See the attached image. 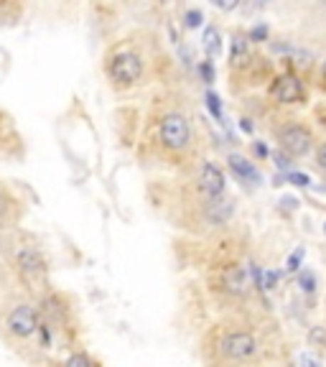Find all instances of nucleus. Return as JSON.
<instances>
[{
    "label": "nucleus",
    "mask_w": 326,
    "mask_h": 367,
    "mask_svg": "<svg viewBox=\"0 0 326 367\" xmlns=\"http://www.w3.org/2000/svg\"><path fill=\"white\" fill-rule=\"evenodd\" d=\"M273 97L278 100V102H283V105L303 102V97H306L303 82L298 80V77H293V74H283V77H278L275 85H273Z\"/></svg>",
    "instance_id": "6e6552de"
},
{
    "label": "nucleus",
    "mask_w": 326,
    "mask_h": 367,
    "mask_svg": "<svg viewBox=\"0 0 326 367\" xmlns=\"http://www.w3.org/2000/svg\"><path fill=\"white\" fill-rule=\"evenodd\" d=\"M105 69L115 87H133L143 80V59L133 49H115L107 56Z\"/></svg>",
    "instance_id": "f257e3e1"
},
{
    "label": "nucleus",
    "mask_w": 326,
    "mask_h": 367,
    "mask_svg": "<svg viewBox=\"0 0 326 367\" xmlns=\"http://www.w3.org/2000/svg\"><path fill=\"white\" fill-rule=\"evenodd\" d=\"M196 184H199V191L206 196V199H214V196H222L224 194V174L217 164H211V161H204L199 166V176H196Z\"/></svg>",
    "instance_id": "0eeeda50"
},
{
    "label": "nucleus",
    "mask_w": 326,
    "mask_h": 367,
    "mask_svg": "<svg viewBox=\"0 0 326 367\" xmlns=\"http://www.w3.org/2000/svg\"><path fill=\"white\" fill-rule=\"evenodd\" d=\"M6 329L8 334H13L16 339H28L33 331L38 329V317L28 304L13 306L11 314L6 317Z\"/></svg>",
    "instance_id": "39448f33"
},
{
    "label": "nucleus",
    "mask_w": 326,
    "mask_h": 367,
    "mask_svg": "<svg viewBox=\"0 0 326 367\" xmlns=\"http://www.w3.org/2000/svg\"><path fill=\"white\" fill-rule=\"evenodd\" d=\"M199 72H201V77H204V82H214V67H211L209 59H206L204 64H201Z\"/></svg>",
    "instance_id": "5701e85b"
},
{
    "label": "nucleus",
    "mask_w": 326,
    "mask_h": 367,
    "mask_svg": "<svg viewBox=\"0 0 326 367\" xmlns=\"http://www.w3.org/2000/svg\"><path fill=\"white\" fill-rule=\"evenodd\" d=\"M288 181L296 184V186H308V176L306 174H298V171H288Z\"/></svg>",
    "instance_id": "4be33fe9"
},
{
    "label": "nucleus",
    "mask_w": 326,
    "mask_h": 367,
    "mask_svg": "<svg viewBox=\"0 0 326 367\" xmlns=\"http://www.w3.org/2000/svg\"><path fill=\"white\" fill-rule=\"evenodd\" d=\"M242 130H245V133H250V130H253V125H250V120H242Z\"/></svg>",
    "instance_id": "c756f323"
},
{
    "label": "nucleus",
    "mask_w": 326,
    "mask_h": 367,
    "mask_svg": "<svg viewBox=\"0 0 326 367\" xmlns=\"http://www.w3.org/2000/svg\"><path fill=\"white\" fill-rule=\"evenodd\" d=\"M158 135H161V143L166 151H184L191 143V122L184 112L171 110L161 117Z\"/></svg>",
    "instance_id": "f03ea898"
},
{
    "label": "nucleus",
    "mask_w": 326,
    "mask_h": 367,
    "mask_svg": "<svg viewBox=\"0 0 326 367\" xmlns=\"http://www.w3.org/2000/svg\"><path fill=\"white\" fill-rule=\"evenodd\" d=\"M201 43H204V51L209 56H217L219 51H222V36H219V31L214 28V26H206V28H204Z\"/></svg>",
    "instance_id": "4468645a"
},
{
    "label": "nucleus",
    "mask_w": 326,
    "mask_h": 367,
    "mask_svg": "<svg viewBox=\"0 0 326 367\" xmlns=\"http://www.w3.org/2000/svg\"><path fill=\"white\" fill-rule=\"evenodd\" d=\"M13 260L19 265V270L28 278H41L46 273V260L33 245H16L13 250Z\"/></svg>",
    "instance_id": "423d86ee"
},
{
    "label": "nucleus",
    "mask_w": 326,
    "mask_h": 367,
    "mask_svg": "<svg viewBox=\"0 0 326 367\" xmlns=\"http://www.w3.org/2000/svg\"><path fill=\"white\" fill-rule=\"evenodd\" d=\"M232 214H235V202L232 199H224L222 196H214V199H209L206 202V209H204V217L209 225H227V222L232 220Z\"/></svg>",
    "instance_id": "1a4fd4ad"
},
{
    "label": "nucleus",
    "mask_w": 326,
    "mask_h": 367,
    "mask_svg": "<svg viewBox=\"0 0 326 367\" xmlns=\"http://www.w3.org/2000/svg\"><path fill=\"white\" fill-rule=\"evenodd\" d=\"M211 6L217 8V11H224V13H232L235 8H240L242 0H209Z\"/></svg>",
    "instance_id": "a211bd4d"
},
{
    "label": "nucleus",
    "mask_w": 326,
    "mask_h": 367,
    "mask_svg": "<svg viewBox=\"0 0 326 367\" xmlns=\"http://www.w3.org/2000/svg\"><path fill=\"white\" fill-rule=\"evenodd\" d=\"M319 120L324 122V128H326V110H321V112H319Z\"/></svg>",
    "instance_id": "7c9ffc66"
},
{
    "label": "nucleus",
    "mask_w": 326,
    "mask_h": 367,
    "mask_svg": "<svg viewBox=\"0 0 326 367\" xmlns=\"http://www.w3.org/2000/svg\"><path fill=\"white\" fill-rule=\"evenodd\" d=\"M219 352H222L224 360H232V362L253 360V357L258 355V339H255L250 331H230V334L222 336Z\"/></svg>",
    "instance_id": "7ed1b4c3"
},
{
    "label": "nucleus",
    "mask_w": 326,
    "mask_h": 367,
    "mask_svg": "<svg viewBox=\"0 0 326 367\" xmlns=\"http://www.w3.org/2000/svg\"><path fill=\"white\" fill-rule=\"evenodd\" d=\"M296 362H301V365H321L319 357H311V355H301V357H296Z\"/></svg>",
    "instance_id": "bb28decb"
},
{
    "label": "nucleus",
    "mask_w": 326,
    "mask_h": 367,
    "mask_svg": "<svg viewBox=\"0 0 326 367\" xmlns=\"http://www.w3.org/2000/svg\"><path fill=\"white\" fill-rule=\"evenodd\" d=\"M69 365H74V367H77V365H85V367H90V365H95V362H92L90 360V357H87V355H72V357H69Z\"/></svg>",
    "instance_id": "393cba45"
},
{
    "label": "nucleus",
    "mask_w": 326,
    "mask_h": 367,
    "mask_svg": "<svg viewBox=\"0 0 326 367\" xmlns=\"http://www.w3.org/2000/svg\"><path fill=\"white\" fill-rule=\"evenodd\" d=\"M268 38V26H255L250 31V41H265Z\"/></svg>",
    "instance_id": "aec40b11"
},
{
    "label": "nucleus",
    "mask_w": 326,
    "mask_h": 367,
    "mask_svg": "<svg viewBox=\"0 0 326 367\" xmlns=\"http://www.w3.org/2000/svg\"><path fill=\"white\" fill-rule=\"evenodd\" d=\"M245 59H248V41L242 36H235L232 38V67L245 64Z\"/></svg>",
    "instance_id": "2eb2a0df"
},
{
    "label": "nucleus",
    "mask_w": 326,
    "mask_h": 367,
    "mask_svg": "<svg viewBox=\"0 0 326 367\" xmlns=\"http://www.w3.org/2000/svg\"><path fill=\"white\" fill-rule=\"evenodd\" d=\"M222 286L224 291L230 296H245L250 291V275L245 268H240V265H232L227 273H224L222 278Z\"/></svg>",
    "instance_id": "9d476101"
},
{
    "label": "nucleus",
    "mask_w": 326,
    "mask_h": 367,
    "mask_svg": "<svg viewBox=\"0 0 326 367\" xmlns=\"http://www.w3.org/2000/svg\"><path fill=\"white\" fill-rule=\"evenodd\" d=\"M26 0H0V23H13L23 13Z\"/></svg>",
    "instance_id": "ddd939ff"
},
{
    "label": "nucleus",
    "mask_w": 326,
    "mask_h": 367,
    "mask_svg": "<svg viewBox=\"0 0 326 367\" xmlns=\"http://www.w3.org/2000/svg\"><path fill=\"white\" fill-rule=\"evenodd\" d=\"M301 257H303V250L293 252V255L288 257V270H298V268H301Z\"/></svg>",
    "instance_id": "a878e982"
},
{
    "label": "nucleus",
    "mask_w": 326,
    "mask_h": 367,
    "mask_svg": "<svg viewBox=\"0 0 326 367\" xmlns=\"http://www.w3.org/2000/svg\"><path fill=\"white\" fill-rule=\"evenodd\" d=\"M308 342H311V344H326V331L324 329H311Z\"/></svg>",
    "instance_id": "b1692460"
},
{
    "label": "nucleus",
    "mask_w": 326,
    "mask_h": 367,
    "mask_svg": "<svg viewBox=\"0 0 326 367\" xmlns=\"http://www.w3.org/2000/svg\"><path fill=\"white\" fill-rule=\"evenodd\" d=\"M19 217V202L13 199L11 191L0 184V227H11Z\"/></svg>",
    "instance_id": "f8f14e48"
},
{
    "label": "nucleus",
    "mask_w": 326,
    "mask_h": 367,
    "mask_svg": "<svg viewBox=\"0 0 326 367\" xmlns=\"http://www.w3.org/2000/svg\"><path fill=\"white\" fill-rule=\"evenodd\" d=\"M255 151H258V156H268V148L263 143H255Z\"/></svg>",
    "instance_id": "c85d7f7f"
},
{
    "label": "nucleus",
    "mask_w": 326,
    "mask_h": 367,
    "mask_svg": "<svg viewBox=\"0 0 326 367\" xmlns=\"http://www.w3.org/2000/svg\"><path fill=\"white\" fill-rule=\"evenodd\" d=\"M258 3H260V6H265V3H268V0H258Z\"/></svg>",
    "instance_id": "473e14b6"
},
{
    "label": "nucleus",
    "mask_w": 326,
    "mask_h": 367,
    "mask_svg": "<svg viewBox=\"0 0 326 367\" xmlns=\"http://www.w3.org/2000/svg\"><path fill=\"white\" fill-rule=\"evenodd\" d=\"M324 233H326V225H324Z\"/></svg>",
    "instance_id": "72a5a7b5"
},
{
    "label": "nucleus",
    "mask_w": 326,
    "mask_h": 367,
    "mask_svg": "<svg viewBox=\"0 0 326 367\" xmlns=\"http://www.w3.org/2000/svg\"><path fill=\"white\" fill-rule=\"evenodd\" d=\"M275 161H278V169H283V171H285V169H288V166H290V161H288V159H283V156H280V153H278V156H275Z\"/></svg>",
    "instance_id": "cd10ccee"
},
{
    "label": "nucleus",
    "mask_w": 326,
    "mask_h": 367,
    "mask_svg": "<svg viewBox=\"0 0 326 367\" xmlns=\"http://www.w3.org/2000/svg\"><path fill=\"white\" fill-rule=\"evenodd\" d=\"M227 164H230V171L235 174L240 181H245V184H258L260 181L258 166H255L253 161L245 159V156H240V153H232L230 159H227Z\"/></svg>",
    "instance_id": "9b49d317"
},
{
    "label": "nucleus",
    "mask_w": 326,
    "mask_h": 367,
    "mask_svg": "<svg viewBox=\"0 0 326 367\" xmlns=\"http://www.w3.org/2000/svg\"><path fill=\"white\" fill-rule=\"evenodd\" d=\"M316 166L326 174V143H321V146L316 148Z\"/></svg>",
    "instance_id": "412c9836"
},
{
    "label": "nucleus",
    "mask_w": 326,
    "mask_h": 367,
    "mask_svg": "<svg viewBox=\"0 0 326 367\" xmlns=\"http://www.w3.org/2000/svg\"><path fill=\"white\" fill-rule=\"evenodd\" d=\"M184 21H186L189 28H199L201 21H204V16H201L199 11H186V13H184Z\"/></svg>",
    "instance_id": "6ab92c4d"
},
{
    "label": "nucleus",
    "mask_w": 326,
    "mask_h": 367,
    "mask_svg": "<svg viewBox=\"0 0 326 367\" xmlns=\"http://www.w3.org/2000/svg\"><path fill=\"white\" fill-rule=\"evenodd\" d=\"M278 143L290 159H301L306 153H311L314 148V135L311 130L298 125V122H288L278 130Z\"/></svg>",
    "instance_id": "20e7f679"
},
{
    "label": "nucleus",
    "mask_w": 326,
    "mask_h": 367,
    "mask_svg": "<svg viewBox=\"0 0 326 367\" xmlns=\"http://www.w3.org/2000/svg\"><path fill=\"white\" fill-rule=\"evenodd\" d=\"M321 74H324V82H326V61H324V72H321Z\"/></svg>",
    "instance_id": "2f4dec72"
},
{
    "label": "nucleus",
    "mask_w": 326,
    "mask_h": 367,
    "mask_svg": "<svg viewBox=\"0 0 326 367\" xmlns=\"http://www.w3.org/2000/svg\"><path fill=\"white\" fill-rule=\"evenodd\" d=\"M298 286L306 291V294H314L316 291V278H314V273H308V270H303L301 275H298Z\"/></svg>",
    "instance_id": "dca6fc26"
},
{
    "label": "nucleus",
    "mask_w": 326,
    "mask_h": 367,
    "mask_svg": "<svg viewBox=\"0 0 326 367\" xmlns=\"http://www.w3.org/2000/svg\"><path fill=\"white\" fill-rule=\"evenodd\" d=\"M206 107L211 110V115L217 117H222V105H219V97L214 95V92H206Z\"/></svg>",
    "instance_id": "f3484780"
}]
</instances>
